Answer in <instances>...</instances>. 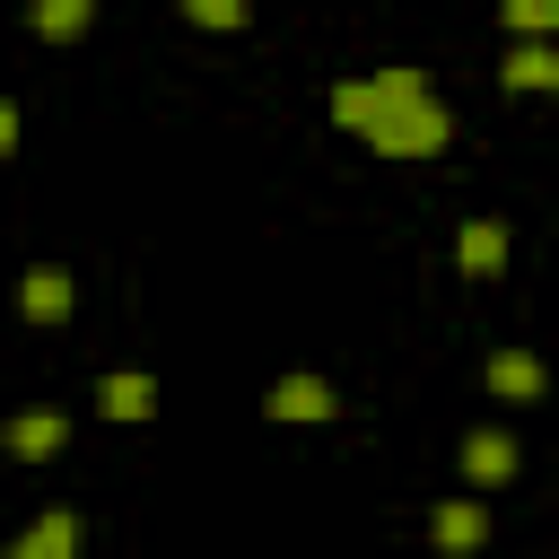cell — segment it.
Wrapping results in <instances>:
<instances>
[{
	"label": "cell",
	"instance_id": "obj_1",
	"mask_svg": "<svg viewBox=\"0 0 559 559\" xmlns=\"http://www.w3.org/2000/svg\"><path fill=\"white\" fill-rule=\"evenodd\" d=\"M323 114L349 140H367L376 157H445L454 148V105L428 87V70H402V61L358 70V79H332Z\"/></svg>",
	"mask_w": 559,
	"mask_h": 559
},
{
	"label": "cell",
	"instance_id": "obj_2",
	"mask_svg": "<svg viewBox=\"0 0 559 559\" xmlns=\"http://www.w3.org/2000/svg\"><path fill=\"white\" fill-rule=\"evenodd\" d=\"M262 419H280V428H323V419H341V393H332V376H271Z\"/></svg>",
	"mask_w": 559,
	"mask_h": 559
},
{
	"label": "cell",
	"instance_id": "obj_3",
	"mask_svg": "<svg viewBox=\"0 0 559 559\" xmlns=\"http://www.w3.org/2000/svg\"><path fill=\"white\" fill-rule=\"evenodd\" d=\"M428 542H437V559H480V550H489V498H480V489H463V498H437V515H428Z\"/></svg>",
	"mask_w": 559,
	"mask_h": 559
},
{
	"label": "cell",
	"instance_id": "obj_4",
	"mask_svg": "<svg viewBox=\"0 0 559 559\" xmlns=\"http://www.w3.org/2000/svg\"><path fill=\"white\" fill-rule=\"evenodd\" d=\"M515 463H524V445H515V428H472L463 437V454H454V472H463V489H507L515 480Z\"/></svg>",
	"mask_w": 559,
	"mask_h": 559
},
{
	"label": "cell",
	"instance_id": "obj_5",
	"mask_svg": "<svg viewBox=\"0 0 559 559\" xmlns=\"http://www.w3.org/2000/svg\"><path fill=\"white\" fill-rule=\"evenodd\" d=\"M61 445H70V411H52V402H26V411L0 419V454H9V463H44V454H61Z\"/></svg>",
	"mask_w": 559,
	"mask_h": 559
},
{
	"label": "cell",
	"instance_id": "obj_6",
	"mask_svg": "<svg viewBox=\"0 0 559 559\" xmlns=\"http://www.w3.org/2000/svg\"><path fill=\"white\" fill-rule=\"evenodd\" d=\"M498 87H515V96H550V87H559V44H550V35H515L507 61H498Z\"/></svg>",
	"mask_w": 559,
	"mask_h": 559
},
{
	"label": "cell",
	"instance_id": "obj_7",
	"mask_svg": "<svg viewBox=\"0 0 559 559\" xmlns=\"http://www.w3.org/2000/svg\"><path fill=\"white\" fill-rule=\"evenodd\" d=\"M70 306H79V280H70L61 262H26V280H17V314H26V323H70Z\"/></svg>",
	"mask_w": 559,
	"mask_h": 559
},
{
	"label": "cell",
	"instance_id": "obj_8",
	"mask_svg": "<svg viewBox=\"0 0 559 559\" xmlns=\"http://www.w3.org/2000/svg\"><path fill=\"white\" fill-rule=\"evenodd\" d=\"M96 411H105L114 428H148V419H157V376H140V367L96 376Z\"/></svg>",
	"mask_w": 559,
	"mask_h": 559
},
{
	"label": "cell",
	"instance_id": "obj_9",
	"mask_svg": "<svg viewBox=\"0 0 559 559\" xmlns=\"http://www.w3.org/2000/svg\"><path fill=\"white\" fill-rule=\"evenodd\" d=\"M498 262H507V218H463L454 227V271L463 280H498Z\"/></svg>",
	"mask_w": 559,
	"mask_h": 559
},
{
	"label": "cell",
	"instance_id": "obj_10",
	"mask_svg": "<svg viewBox=\"0 0 559 559\" xmlns=\"http://www.w3.org/2000/svg\"><path fill=\"white\" fill-rule=\"evenodd\" d=\"M0 559H79V515H70V507H44Z\"/></svg>",
	"mask_w": 559,
	"mask_h": 559
},
{
	"label": "cell",
	"instance_id": "obj_11",
	"mask_svg": "<svg viewBox=\"0 0 559 559\" xmlns=\"http://www.w3.org/2000/svg\"><path fill=\"white\" fill-rule=\"evenodd\" d=\"M480 376H489V393H498V402H542V384H550L533 349H489V367H480Z\"/></svg>",
	"mask_w": 559,
	"mask_h": 559
},
{
	"label": "cell",
	"instance_id": "obj_12",
	"mask_svg": "<svg viewBox=\"0 0 559 559\" xmlns=\"http://www.w3.org/2000/svg\"><path fill=\"white\" fill-rule=\"evenodd\" d=\"M26 26H35L44 44H79V35L96 26V0H26Z\"/></svg>",
	"mask_w": 559,
	"mask_h": 559
},
{
	"label": "cell",
	"instance_id": "obj_13",
	"mask_svg": "<svg viewBox=\"0 0 559 559\" xmlns=\"http://www.w3.org/2000/svg\"><path fill=\"white\" fill-rule=\"evenodd\" d=\"M183 26H201V35H236V26H253V0H183Z\"/></svg>",
	"mask_w": 559,
	"mask_h": 559
},
{
	"label": "cell",
	"instance_id": "obj_14",
	"mask_svg": "<svg viewBox=\"0 0 559 559\" xmlns=\"http://www.w3.org/2000/svg\"><path fill=\"white\" fill-rule=\"evenodd\" d=\"M498 17L515 35H559V0H498Z\"/></svg>",
	"mask_w": 559,
	"mask_h": 559
},
{
	"label": "cell",
	"instance_id": "obj_15",
	"mask_svg": "<svg viewBox=\"0 0 559 559\" xmlns=\"http://www.w3.org/2000/svg\"><path fill=\"white\" fill-rule=\"evenodd\" d=\"M0 157H17V105L0 96Z\"/></svg>",
	"mask_w": 559,
	"mask_h": 559
}]
</instances>
